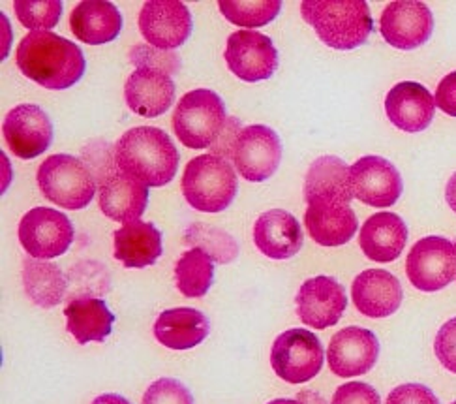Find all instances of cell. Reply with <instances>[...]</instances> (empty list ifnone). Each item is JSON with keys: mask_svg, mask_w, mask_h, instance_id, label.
<instances>
[{"mask_svg": "<svg viewBox=\"0 0 456 404\" xmlns=\"http://www.w3.org/2000/svg\"><path fill=\"white\" fill-rule=\"evenodd\" d=\"M15 62L25 78L49 91L74 87L86 68L81 47L49 30L27 34L17 47Z\"/></svg>", "mask_w": 456, "mask_h": 404, "instance_id": "1", "label": "cell"}, {"mask_svg": "<svg viewBox=\"0 0 456 404\" xmlns=\"http://www.w3.org/2000/svg\"><path fill=\"white\" fill-rule=\"evenodd\" d=\"M117 169L160 188L169 185L179 169V151L171 137L154 127H137L122 134L115 145Z\"/></svg>", "mask_w": 456, "mask_h": 404, "instance_id": "2", "label": "cell"}, {"mask_svg": "<svg viewBox=\"0 0 456 404\" xmlns=\"http://www.w3.org/2000/svg\"><path fill=\"white\" fill-rule=\"evenodd\" d=\"M301 12L318 38L332 49L361 47L374 29L370 8L364 0H306Z\"/></svg>", "mask_w": 456, "mask_h": 404, "instance_id": "3", "label": "cell"}, {"mask_svg": "<svg viewBox=\"0 0 456 404\" xmlns=\"http://www.w3.org/2000/svg\"><path fill=\"white\" fill-rule=\"evenodd\" d=\"M181 188L191 209L201 213H222L233 203L239 181L227 158L201 154L188 162Z\"/></svg>", "mask_w": 456, "mask_h": 404, "instance_id": "4", "label": "cell"}, {"mask_svg": "<svg viewBox=\"0 0 456 404\" xmlns=\"http://www.w3.org/2000/svg\"><path fill=\"white\" fill-rule=\"evenodd\" d=\"M227 120L222 98L208 89H196L179 100L171 125L184 147L200 151L218 142Z\"/></svg>", "mask_w": 456, "mask_h": 404, "instance_id": "5", "label": "cell"}, {"mask_svg": "<svg viewBox=\"0 0 456 404\" xmlns=\"http://www.w3.org/2000/svg\"><path fill=\"white\" fill-rule=\"evenodd\" d=\"M45 200L69 210L89 205L96 194L94 175L83 161L69 154H53L37 173Z\"/></svg>", "mask_w": 456, "mask_h": 404, "instance_id": "6", "label": "cell"}, {"mask_svg": "<svg viewBox=\"0 0 456 404\" xmlns=\"http://www.w3.org/2000/svg\"><path fill=\"white\" fill-rule=\"evenodd\" d=\"M325 352L320 339L308 329H288L271 350L273 371L288 383H305L320 375Z\"/></svg>", "mask_w": 456, "mask_h": 404, "instance_id": "7", "label": "cell"}, {"mask_svg": "<svg viewBox=\"0 0 456 404\" xmlns=\"http://www.w3.org/2000/svg\"><path fill=\"white\" fill-rule=\"evenodd\" d=\"M20 243L30 258L53 260L74 243V224L57 209L34 207L20 222Z\"/></svg>", "mask_w": 456, "mask_h": 404, "instance_id": "8", "label": "cell"}, {"mask_svg": "<svg viewBox=\"0 0 456 404\" xmlns=\"http://www.w3.org/2000/svg\"><path fill=\"white\" fill-rule=\"evenodd\" d=\"M410 283L420 292H437L456 280V243L430 235L417 241L406 260Z\"/></svg>", "mask_w": 456, "mask_h": 404, "instance_id": "9", "label": "cell"}, {"mask_svg": "<svg viewBox=\"0 0 456 404\" xmlns=\"http://www.w3.org/2000/svg\"><path fill=\"white\" fill-rule=\"evenodd\" d=\"M232 161L242 179L263 183L271 179L282 161V144L278 134L263 125L242 128L237 136Z\"/></svg>", "mask_w": 456, "mask_h": 404, "instance_id": "10", "label": "cell"}, {"mask_svg": "<svg viewBox=\"0 0 456 404\" xmlns=\"http://www.w3.org/2000/svg\"><path fill=\"white\" fill-rule=\"evenodd\" d=\"M224 59L227 68L247 83L265 81L278 68V51L273 40L257 30H237L227 38Z\"/></svg>", "mask_w": 456, "mask_h": 404, "instance_id": "11", "label": "cell"}, {"mask_svg": "<svg viewBox=\"0 0 456 404\" xmlns=\"http://www.w3.org/2000/svg\"><path fill=\"white\" fill-rule=\"evenodd\" d=\"M349 186L359 202L376 207H393L404 190L400 171L381 156H362L349 168Z\"/></svg>", "mask_w": 456, "mask_h": 404, "instance_id": "12", "label": "cell"}, {"mask_svg": "<svg viewBox=\"0 0 456 404\" xmlns=\"http://www.w3.org/2000/svg\"><path fill=\"white\" fill-rule=\"evenodd\" d=\"M139 30L151 47L173 51L191 34V13L179 0H151L139 13Z\"/></svg>", "mask_w": 456, "mask_h": 404, "instance_id": "13", "label": "cell"}, {"mask_svg": "<svg viewBox=\"0 0 456 404\" xmlns=\"http://www.w3.org/2000/svg\"><path fill=\"white\" fill-rule=\"evenodd\" d=\"M379 30L389 45L411 51L430 40L434 15L425 3L398 0V3H391L383 10Z\"/></svg>", "mask_w": 456, "mask_h": 404, "instance_id": "14", "label": "cell"}, {"mask_svg": "<svg viewBox=\"0 0 456 404\" xmlns=\"http://www.w3.org/2000/svg\"><path fill=\"white\" fill-rule=\"evenodd\" d=\"M379 358V341L370 329L352 326L340 329L327 348V363L340 378L366 375Z\"/></svg>", "mask_w": 456, "mask_h": 404, "instance_id": "15", "label": "cell"}, {"mask_svg": "<svg viewBox=\"0 0 456 404\" xmlns=\"http://www.w3.org/2000/svg\"><path fill=\"white\" fill-rule=\"evenodd\" d=\"M305 226L310 239L322 247H340L357 234L355 210L340 198H312L306 202Z\"/></svg>", "mask_w": 456, "mask_h": 404, "instance_id": "16", "label": "cell"}, {"mask_svg": "<svg viewBox=\"0 0 456 404\" xmlns=\"http://www.w3.org/2000/svg\"><path fill=\"white\" fill-rule=\"evenodd\" d=\"M297 314L312 329L337 326L347 307L344 286L332 276H314L299 288L295 297Z\"/></svg>", "mask_w": 456, "mask_h": 404, "instance_id": "17", "label": "cell"}, {"mask_svg": "<svg viewBox=\"0 0 456 404\" xmlns=\"http://www.w3.org/2000/svg\"><path fill=\"white\" fill-rule=\"evenodd\" d=\"M3 134L10 151L23 161L45 153L53 142V125L38 105L23 103L13 108L3 125Z\"/></svg>", "mask_w": 456, "mask_h": 404, "instance_id": "18", "label": "cell"}, {"mask_svg": "<svg viewBox=\"0 0 456 404\" xmlns=\"http://www.w3.org/2000/svg\"><path fill=\"white\" fill-rule=\"evenodd\" d=\"M98 203L108 218L125 224L134 222L149 205V186L115 168L102 177Z\"/></svg>", "mask_w": 456, "mask_h": 404, "instance_id": "19", "label": "cell"}, {"mask_svg": "<svg viewBox=\"0 0 456 404\" xmlns=\"http://www.w3.org/2000/svg\"><path fill=\"white\" fill-rule=\"evenodd\" d=\"M436 111V100L420 83L402 81L385 98V113L400 130L408 134L423 132L430 127Z\"/></svg>", "mask_w": 456, "mask_h": 404, "instance_id": "20", "label": "cell"}, {"mask_svg": "<svg viewBox=\"0 0 456 404\" xmlns=\"http://www.w3.org/2000/svg\"><path fill=\"white\" fill-rule=\"evenodd\" d=\"M352 297L355 309L368 318H387L400 309L404 292L393 273L366 269L355 276Z\"/></svg>", "mask_w": 456, "mask_h": 404, "instance_id": "21", "label": "cell"}, {"mask_svg": "<svg viewBox=\"0 0 456 404\" xmlns=\"http://www.w3.org/2000/svg\"><path fill=\"white\" fill-rule=\"evenodd\" d=\"M175 83L169 74L154 68H137L126 79L125 98L130 111L142 117L164 115L175 100Z\"/></svg>", "mask_w": 456, "mask_h": 404, "instance_id": "22", "label": "cell"}, {"mask_svg": "<svg viewBox=\"0 0 456 404\" xmlns=\"http://www.w3.org/2000/svg\"><path fill=\"white\" fill-rule=\"evenodd\" d=\"M303 230L284 209H271L254 224V243L271 260H289L303 249Z\"/></svg>", "mask_w": 456, "mask_h": 404, "instance_id": "23", "label": "cell"}, {"mask_svg": "<svg viewBox=\"0 0 456 404\" xmlns=\"http://www.w3.org/2000/svg\"><path fill=\"white\" fill-rule=\"evenodd\" d=\"M162 251V234L152 222H126L113 234V256L128 269L154 266Z\"/></svg>", "mask_w": 456, "mask_h": 404, "instance_id": "24", "label": "cell"}, {"mask_svg": "<svg viewBox=\"0 0 456 404\" xmlns=\"http://www.w3.org/2000/svg\"><path fill=\"white\" fill-rule=\"evenodd\" d=\"M408 243V226L395 213H376L368 218L359 235L364 256L378 263L395 261Z\"/></svg>", "mask_w": 456, "mask_h": 404, "instance_id": "25", "label": "cell"}, {"mask_svg": "<svg viewBox=\"0 0 456 404\" xmlns=\"http://www.w3.org/2000/svg\"><path fill=\"white\" fill-rule=\"evenodd\" d=\"M210 331L207 316L198 309L179 307L164 310L154 322V337L166 348L190 350L201 344Z\"/></svg>", "mask_w": 456, "mask_h": 404, "instance_id": "26", "label": "cell"}, {"mask_svg": "<svg viewBox=\"0 0 456 404\" xmlns=\"http://www.w3.org/2000/svg\"><path fill=\"white\" fill-rule=\"evenodd\" d=\"M69 29L83 44H110L122 30V15L108 0H100V3L86 0V3H79L69 15Z\"/></svg>", "mask_w": 456, "mask_h": 404, "instance_id": "27", "label": "cell"}, {"mask_svg": "<svg viewBox=\"0 0 456 404\" xmlns=\"http://www.w3.org/2000/svg\"><path fill=\"white\" fill-rule=\"evenodd\" d=\"M66 329L79 344L102 342L111 335L115 314L98 297H76L64 307Z\"/></svg>", "mask_w": 456, "mask_h": 404, "instance_id": "28", "label": "cell"}, {"mask_svg": "<svg viewBox=\"0 0 456 404\" xmlns=\"http://www.w3.org/2000/svg\"><path fill=\"white\" fill-rule=\"evenodd\" d=\"M340 198L352 203L354 194L349 186V168L338 156H322L308 168L305 179V200Z\"/></svg>", "mask_w": 456, "mask_h": 404, "instance_id": "29", "label": "cell"}, {"mask_svg": "<svg viewBox=\"0 0 456 404\" xmlns=\"http://www.w3.org/2000/svg\"><path fill=\"white\" fill-rule=\"evenodd\" d=\"M23 284L28 300L42 309L57 307L66 293V278L55 263L27 258L23 263Z\"/></svg>", "mask_w": 456, "mask_h": 404, "instance_id": "30", "label": "cell"}, {"mask_svg": "<svg viewBox=\"0 0 456 404\" xmlns=\"http://www.w3.org/2000/svg\"><path fill=\"white\" fill-rule=\"evenodd\" d=\"M175 280L177 290L190 300L203 297L215 280V266L201 249L186 251L175 266Z\"/></svg>", "mask_w": 456, "mask_h": 404, "instance_id": "31", "label": "cell"}, {"mask_svg": "<svg viewBox=\"0 0 456 404\" xmlns=\"http://www.w3.org/2000/svg\"><path fill=\"white\" fill-rule=\"evenodd\" d=\"M220 13L227 21L244 27V29H257L271 23L274 17L282 10V3L280 0H220L218 3Z\"/></svg>", "mask_w": 456, "mask_h": 404, "instance_id": "32", "label": "cell"}, {"mask_svg": "<svg viewBox=\"0 0 456 404\" xmlns=\"http://www.w3.org/2000/svg\"><path fill=\"white\" fill-rule=\"evenodd\" d=\"M188 243L196 244L210 260L216 263H232L239 256V247L235 239L218 227L207 224H194L186 230Z\"/></svg>", "mask_w": 456, "mask_h": 404, "instance_id": "33", "label": "cell"}, {"mask_svg": "<svg viewBox=\"0 0 456 404\" xmlns=\"http://www.w3.org/2000/svg\"><path fill=\"white\" fill-rule=\"evenodd\" d=\"M17 20L32 32L53 29L62 15L61 0H17L13 3Z\"/></svg>", "mask_w": 456, "mask_h": 404, "instance_id": "34", "label": "cell"}, {"mask_svg": "<svg viewBox=\"0 0 456 404\" xmlns=\"http://www.w3.org/2000/svg\"><path fill=\"white\" fill-rule=\"evenodd\" d=\"M142 404H194V397L183 382L160 378L149 385Z\"/></svg>", "mask_w": 456, "mask_h": 404, "instance_id": "35", "label": "cell"}, {"mask_svg": "<svg viewBox=\"0 0 456 404\" xmlns=\"http://www.w3.org/2000/svg\"><path fill=\"white\" fill-rule=\"evenodd\" d=\"M130 61L137 68H154V70H160V72H166L169 76L181 70V57L177 55V53L162 51L156 47L135 45L130 53Z\"/></svg>", "mask_w": 456, "mask_h": 404, "instance_id": "36", "label": "cell"}, {"mask_svg": "<svg viewBox=\"0 0 456 404\" xmlns=\"http://www.w3.org/2000/svg\"><path fill=\"white\" fill-rule=\"evenodd\" d=\"M434 352L447 371L456 375V318L445 322L437 331L434 341Z\"/></svg>", "mask_w": 456, "mask_h": 404, "instance_id": "37", "label": "cell"}, {"mask_svg": "<svg viewBox=\"0 0 456 404\" xmlns=\"http://www.w3.org/2000/svg\"><path fill=\"white\" fill-rule=\"evenodd\" d=\"M330 404H381V399L370 383L349 382L335 392Z\"/></svg>", "mask_w": 456, "mask_h": 404, "instance_id": "38", "label": "cell"}, {"mask_svg": "<svg viewBox=\"0 0 456 404\" xmlns=\"http://www.w3.org/2000/svg\"><path fill=\"white\" fill-rule=\"evenodd\" d=\"M385 404H440V400L423 383H404L389 393Z\"/></svg>", "mask_w": 456, "mask_h": 404, "instance_id": "39", "label": "cell"}, {"mask_svg": "<svg viewBox=\"0 0 456 404\" xmlns=\"http://www.w3.org/2000/svg\"><path fill=\"white\" fill-rule=\"evenodd\" d=\"M436 108H440L444 113L456 117V72L447 74L436 89Z\"/></svg>", "mask_w": 456, "mask_h": 404, "instance_id": "40", "label": "cell"}, {"mask_svg": "<svg viewBox=\"0 0 456 404\" xmlns=\"http://www.w3.org/2000/svg\"><path fill=\"white\" fill-rule=\"evenodd\" d=\"M93 404H130V400H126L122 395H117V393H105V395H100L93 400Z\"/></svg>", "mask_w": 456, "mask_h": 404, "instance_id": "41", "label": "cell"}, {"mask_svg": "<svg viewBox=\"0 0 456 404\" xmlns=\"http://www.w3.org/2000/svg\"><path fill=\"white\" fill-rule=\"evenodd\" d=\"M445 200L449 203V207L456 213V173L449 179L447 188H445Z\"/></svg>", "mask_w": 456, "mask_h": 404, "instance_id": "42", "label": "cell"}, {"mask_svg": "<svg viewBox=\"0 0 456 404\" xmlns=\"http://www.w3.org/2000/svg\"><path fill=\"white\" fill-rule=\"evenodd\" d=\"M297 399H299L305 404H327V400L323 397H320L318 393H314V392H303V393H299V397H297Z\"/></svg>", "mask_w": 456, "mask_h": 404, "instance_id": "43", "label": "cell"}, {"mask_svg": "<svg viewBox=\"0 0 456 404\" xmlns=\"http://www.w3.org/2000/svg\"><path fill=\"white\" fill-rule=\"evenodd\" d=\"M269 404H305L299 399H274Z\"/></svg>", "mask_w": 456, "mask_h": 404, "instance_id": "44", "label": "cell"}, {"mask_svg": "<svg viewBox=\"0 0 456 404\" xmlns=\"http://www.w3.org/2000/svg\"><path fill=\"white\" fill-rule=\"evenodd\" d=\"M452 404H456V400H454V402H452Z\"/></svg>", "mask_w": 456, "mask_h": 404, "instance_id": "45", "label": "cell"}]
</instances>
